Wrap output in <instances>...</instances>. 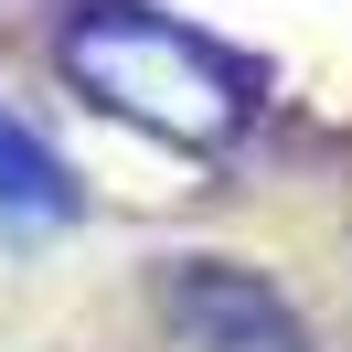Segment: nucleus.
I'll return each instance as SVG.
<instances>
[{"instance_id": "f257e3e1", "label": "nucleus", "mask_w": 352, "mask_h": 352, "mask_svg": "<svg viewBox=\"0 0 352 352\" xmlns=\"http://www.w3.org/2000/svg\"><path fill=\"white\" fill-rule=\"evenodd\" d=\"M65 75H75V96H96L107 118L171 139V150H224L245 129V65L214 54L203 32L139 11V0H75Z\"/></svg>"}, {"instance_id": "f03ea898", "label": "nucleus", "mask_w": 352, "mask_h": 352, "mask_svg": "<svg viewBox=\"0 0 352 352\" xmlns=\"http://www.w3.org/2000/svg\"><path fill=\"white\" fill-rule=\"evenodd\" d=\"M171 331H182V352H309V331L267 288L224 278V267H192L171 288Z\"/></svg>"}, {"instance_id": "7ed1b4c3", "label": "nucleus", "mask_w": 352, "mask_h": 352, "mask_svg": "<svg viewBox=\"0 0 352 352\" xmlns=\"http://www.w3.org/2000/svg\"><path fill=\"white\" fill-rule=\"evenodd\" d=\"M75 214V171L0 107V224H65Z\"/></svg>"}]
</instances>
